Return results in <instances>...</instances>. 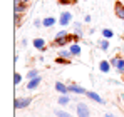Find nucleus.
<instances>
[{"mask_svg": "<svg viewBox=\"0 0 124 117\" xmlns=\"http://www.w3.org/2000/svg\"><path fill=\"white\" fill-rule=\"evenodd\" d=\"M76 114H77V117H91V110H89L87 104L77 102L76 104Z\"/></svg>", "mask_w": 124, "mask_h": 117, "instance_id": "1", "label": "nucleus"}, {"mask_svg": "<svg viewBox=\"0 0 124 117\" xmlns=\"http://www.w3.org/2000/svg\"><path fill=\"white\" fill-rule=\"evenodd\" d=\"M32 104V97H17L14 100V107L19 110V109H25Z\"/></svg>", "mask_w": 124, "mask_h": 117, "instance_id": "2", "label": "nucleus"}, {"mask_svg": "<svg viewBox=\"0 0 124 117\" xmlns=\"http://www.w3.org/2000/svg\"><path fill=\"white\" fill-rule=\"evenodd\" d=\"M67 87H69V94H77V95H85V94H87V90L84 89L82 85H79V84H76V82L67 84Z\"/></svg>", "mask_w": 124, "mask_h": 117, "instance_id": "3", "label": "nucleus"}, {"mask_svg": "<svg viewBox=\"0 0 124 117\" xmlns=\"http://www.w3.org/2000/svg\"><path fill=\"white\" fill-rule=\"evenodd\" d=\"M32 45H34V49H37L39 52H47V40L42 39V37H35V39L32 40Z\"/></svg>", "mask_w": 124, "mask_h": 117, "instance_id": "4", "label": "nucleus"}, {"mask_svg": "<svg viewBox=\"0 0 124 117\" xmlns=\"http://www.w3.org/2000/svg\"><path fill=\"white\" fill-rule=\"evenodd\" d=\"M72 19H74V15H72L69 10L61 12V15H59V23H61V27H67V25L72 22Z\"/></svg>", "mask_w": 124, "mask_h": 117, "instance_id": "5", "label": "nucleus"}, {"mask_svg": "<svg viewBox=\"0 0 124 117\" xmlns=\"http://www.w3.org/2000/svg\"><path fill=\"white\" fill-rule=\"evenodd\" d=\"M69 44H70V42H69L67 37H61V35H57V34H55V37L52 40V47H55V49H64V47L69 45Z\"/></svg>", "mask_w": 124, "mask_h": 117, "instance_id": "6", "label": "nucleus"}, {"mask_svg": "<svg viewBox=\"0 0 124 117\" xmlns=\"http://www.w3.org/2000/svg\"><path fill=\"white\" fill-rule=\"evenodd\" d=\"M42 84V77L40 75H37L35 79H30L29 82H27V90H30V92H34V90H37L39 89V85Z\"/></svg>", "mask_w": 124, "mask_h": 117, "instance_id": "7", "label": "nucleus"}, {"mask_svg": "<svg viewBox=\"0 0 124 117\" xmlns=\"http://www.w3.org/2000/svg\"><path fill=\"white\" fill-rule=\"evenodd\" d=\"M114 14H116L117 19L124 20V3L121 0H116V3H114Z\"/></svg>", "mask_w": 124, "mask_h": 117, "instance_id": "8", "label": "nucleus"}, {"mask_svg": "<svg viewBox=\"0 0 124 117\" xmlns=\"http://www.w3.org/2000/svg\"><path fill=\"white\" fill-rule=\"evenodd\" d=\"M85 95H87V99H91V100H92V102H96V104H101V105L106 104V100H104L97 92H94V90H87V94H85Z\"/></svg>", "mask_w": 124, "mask_h": 117, "instance_id": "9", "label": "nucleus"}, {"mask_svg": "<svg viewBox=\"0 0 124 117\" xmlns=\"http://www.w3.org/2000/svg\"><path fill=\"white\" fill-rule=\"evenodd\" d=\"M69 50H70V54H72L74 57H81V54H82V47L79 45V42L69 44Z\"/></svg>", "mask_w": 124, "mask_h": 117, "instance_id": "10", "label": "nucleus"}, {"mask_svg": "<svg viewBox=\"0 0 124 117\" xmlns=\"http://www.w3.org/2000/svg\"><path fill=\"white\" fill-rule=\"evenodd\" d=\"M97 67H99V70H101L102 74H111V70H112V65H111L109 60H101Z\"/></svg>", "mask_w": 124, "mask_h": 117, "instance_id": "11", "label": "nucleus"}, {"mask_svg": "<svg viewBox=\"0 0 124 117\" xmlns=\"http://www.w3.org/2000/svg\"><path fill=\"white\" fill-rule=\"evenodd\" d=\"M14 12H15V14H25V12H27V3L15 0V2H14Z\"/></svg>", "mask_w": 124, "mask_h": 117, "instance_id": "12", "label": "nucleus"}, {"mask_svg": "<svg viewBox=\"0 0 124 117\" xmlns=\"http://www.w3.org/2000/svg\"><path fill=\"white\" fill-rule=\"evenodd\" d=\"M54 89H55L59 94H69V87H67V84H64V82H61V80L55 82Z\"/></svg>", "mask_w": 124, "mask_h": 117, "instance_id": "13", "label": "nucleus"}, {"mask_svg": "<svg viewBox=\"0 0 124 117\" xmlns=\"http://www.w3.org/2000/svg\"><path fill=\"white\" fill-rule=\"evenodd\" d=\"M42 23H44L45 29H50V27H54L55 23H59V20L55 19V17H45V19L42 20Z\"/></svg>", "mask_w": 124, "mask_h": 117, "instance_id": "14", "label": "nucleus"}, {"mask_svg": "<svg viewBox=\"0 0 124 117\" xmlns=\"http://www.w3.org/2000/svg\"><path fill=\"white\" fill-rule=\"evenodd\" d=\"M97 47L102 50V52H107L109 50V47H111V44H109V39H99V42H97Z\"/></svg>", "mask_w": 124, "mask_h": 117, "instance_id": "15", "label": "nucleus"}, {"mask_svg": "<svg viewBox=\"0 0 124 117\" xmlns=\"http://www.w3.org/2000/svg\"><path fill=\"white\" fill-rule=\"evenodd\" d=\"M69 102H70V97H69V94H61V97L57 100V104L61 105V107H65V105H69Z\"/></svg>", "mask_w": 124, "mask_h": 117, "instance_id": "16", "label": "nucleus"}, {"mask_svg": "<svg viewBox=\"0 0 124 117\" xmlns=\"http://www.w3.org/2000/svg\"><path fill=\"white\" fill-rule=\"evenodd\" d=\"M57 55H59V57H64V58H69V60H72V58H74V55L70 54V50H69V49H59Z\"/></svg>", "mask_w": 124, "mask_h": 117, "instance_id": "17", "label": "nucleus"}, {"mask_svg": "<svg viewBox=\"0 0 124 117\" xmlns=\"http://www.w3.org/2000/svg\"><path fill=\"white\" fill-rule=\"evenodd\" d=\"M74 34H77V35H84V30H82V23H79V22H74Z\"/></svg>", "mask_w": 124, "mask_h": 117, "instance_id": "18", "label": "nucleus"}, {"mask_svg": "<svg viewBox=\"0 0 124 117\" xmlns=\"http://www.w3.org/2000/svg\"><path fill=\"white\" fill-rule=\"evenodd\" d=\"M101 35H102L104 39H112V37H114V32H112L111 29H102V30H101Z\"/></svg>", "mask_w": 124, "mask_h": 117, "instance_id": "19", "label": "nucleus"}, {"mask_svg": "<svg viewBox=\"0 0 124 117\" xmlns=\"http://www.w3.org/2000/svg\"><path fill=\"white\" fill-rule=\"evenodd\" d=\"M55 64H57V65H69V64H70V60H69V58H64V57H59V55H57V57H55Z\"/></svg>", "mask_w": 124, "mask_h": 117, "instance_id": "20", "label": "nucleus"}, {"mask_svg": "<svg viewBox=\"0 0 124 117\" xmlns=\"http://www.w3.org/2000/svg\"><path fill=\"white\" fill-rule=\"evenodd\" d=\"M54 114L57 117H76V116H70L69 112H65V110H61V109H55L54 110Z\"/></svg>", "mask_w": 124, "mask_h": 117, "instance_id": "21", "label": "nucleus"}, {"mask_svg": "<svg viewBox=\"0 0 124 117\" xmlns=\"http://www.w3.org/2000/svg\"><path fill=\"white\" fill-rule=\"evenodd\" d=\"M39 75V70L37 69H30L29 72H27V80H30V79H35Z\"/></svg>", "mask_w": 124, "mask_h": 117, "instance_id": "22", "label": "nucleus"}, {"mask_svg": "<svg viewBox=\"0 0 124 117\" xmlns=\"http://www.w3.org/2000/svg\"><path fill=\"white\" fill-rule=\"evenodd\" d=\"M67 39H69L70 44H74V42H79V40H81V35H77V34H69Z\"/></svg>", "mask_w": 124, "mask_h": 117, "instance_id": "23", "label": "nucleus"}, {"mask_svg": "<svg viewBox=\"0 0 124 117\" xmlns=\"http://www.w3.org/2000/svg\"><path fill=\"white\" fill-rule=\"evenodd\" d=\"M14 22H15V27L19 29L22 25V14H15V15H14Z\"/></svg>", "mask_w": 124, "mask_h": 117, "instance_id": "24", "label": "nucleus"}, {"mask_svg": "<svg viewBox=\"0 0 124 117\" xmlns=\"http://www.w3.org/2000/svg\"><path fill=\"white\" fill-rule=\"evenodd\" d=\"M109 62H111V65H112V67H114V69H116V67H117V65H119V62H121V57H119V55H114V57L111 58V60H109Z\"/></svg>", "mask_w": 124, "mask_h": 117, "instance_id": "25", "label": "nucleus"}, {"mask_svg": "<svg viewBox=\"0 0 124 117\" xmlns=\"http://www.w3.org/2000/svg\"><path fill=\"white\" fill-rule=\"evenodd\" d=\"M20 82H22V75L19 74V72H15V74H14V85H15V87H19V84H20Z\"/></svg>", "mask_w": 124, "mask_h": 117, "instance_id": "26", "label": "nucleus"}, {"mask_svg": "<svg viewBox=\"0 0 124 117\" xmlns=\"http://www.w3.org/2000/svg\"><path fill=\"white\" fill-rule=\"evenodd\" d=\"M116 72H117V74H124V58H121L119 65L116 67Z\"/></svg>", "mask_w": 124, "mask_h": 117, "instance_id": "27", "label": "nucleus"}, {"mask_svg": "<svg viewBox=\"0 0 124 117\" xmlns=\"http://www.w3.org/2000/svg\"><path fill=\"white\" fill-rule=\"evenodd\" d=\"M76 0H59V5H76Z\"/></svg>", "mask_w": 124, "mask_h": 117, "instance_id": "28", "label": "nucleus"}, {"mask_svg": "<svg viewBox=\"0 0 124 117\" xmlns=\"http://www.w3.org/2000/svg\"><path fill=\"white\" fill-rule=\"evenodd\" d=\"M34 27H37V29H39V27H44V23H42V20L35 19V20H34Z\"/></svg>", "mask_w": 124, "mask_h": 117, "instance_id": "29", "label": "nucleus"}, {"mask_svg": "<svg viewBox=\"0 0 124 117\" xmlns=\"http://www.w3.org/2000/svg\"><path fill=\"white\" fill-rule=\"evenodd\" d=\"M20 44H22V47H27V45H29V40H27V39H23V40L20 42Z\"/></svg>", "mask_w": 124, "mask_h": 117, "instance_id": "30", "label": "nucleus"}, {"mask_svg": "<svg viewBox=\"0 0 124 117\" xmlns=\"http://www.w3.org/2000/svg\"><path fill=\"white\" fill-rule=\"evenodd\" d=\"M91 15H85V17H84V22H85V23H89V22H91Z\"/></svg>", "mask_w": 124, "mask_h": 117, "instance_id": "31", "label": "nucleus"}, {"mask_svg": "<svg viewBox=\"0 0 124 117\" xmlns=\"http://www.w3.org/2000/svg\"><path fill=\"white\" fill-rule=\"evenodd\" d=\"M104 117H117V116H114V114H104Z\"/></svg>", "mask_w": 124, "mask_h": 117, "instance_id": "32", "label": "nucleus"}, {"mask_svg": "<svg viewBox=\"0 0 124 117\" xmlns=\"http://www.w3.org/2000/svg\"><path fill=\"white\" fill-rule=\"evenodd\" d=\"M19 2H23V3H29L30 0H19Z\"/></svg>", "mask_w": 124, "mask_h": 117, "instance_id": "33", "label": "nucleus"}, {"mask_svg": "<svg viewBox=\"0 0 124 117\" xmlns=\"http://www.w3.org/2000/svg\"><path fill=\"white\" fill-rule=\"evenodd\" d=\"M121 77H123V80H124V74H121Z\"/></svg>", "mask_w": 124, "mask_h": 117, "instance_id": "34", "label": "nucleus"}]
</instances>
